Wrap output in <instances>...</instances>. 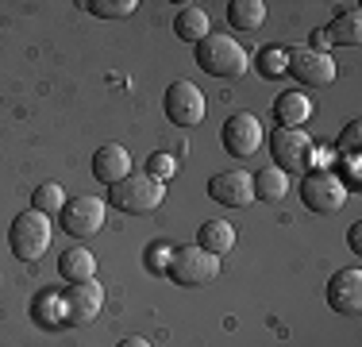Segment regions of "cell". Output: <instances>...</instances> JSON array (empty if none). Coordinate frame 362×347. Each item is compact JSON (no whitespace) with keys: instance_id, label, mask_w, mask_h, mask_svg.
Returning <instances> with one entry per match:
<instances>
[{"instance_id":"cell-1","label":"cell","mask_w":362,"mask_h":347,"mask_svg":"<svg viewBox=\"0 0 362 347\" xmlns=\"http://www.w3.org/2000/svg\"><path fill=\"white\" fill-rule=\"evenodd\" d=\"M197 66L212 77H243L247 66H251V55H247V47L239 39L216 31L197 42Z\"/></svg>"},{"instance_id":"cell-2","label":"cell","mask_w":362,"mask_h":347,"mask_svg":"<svg viewBox=\"0 0 362 347\" xmlns=\"http://www.w3.org/2000/svg\"><path fill=\"white\" fill-rule=\"evenodd\" d=\"M50 236H54L50 216L35 212V208H23L12 220V228H8V247H12V255L23 258V263H39L50 247Z\"/></svg>"},{"instance_id":"cell-3","label":"cell","mask_w":362,"mask_h":347,"mask_svg":"<svg viewBox=\"0 0 362 347\" xmlns=\"http://www.w3.org/2000/svg\"><path fill=\"white\" fill-rule=\"evenodd\" d=\"M162 197H166V186H162V181H154L151 174H127L124 181L108 186V201L116 205L119 212H127V216L154 212V208L162 205Z\"/></svg>"},{"instance_id":"cell-4","label":"cell","mask_w":362,"mask_h":347,"mask_svg":"<svg viewBox=\"0 0 362 347\" xmlns=\"http://www.w3.org/2000/svg\"><path fill=\"white\" fill-rule=\"evenodd\" d=\"M166 274H170V282L189 285V290H197V285H212V282H216V274H220V258L209 255V251H201L197 243H189V247H174Z\"/></svg>"},{"instance_id":"cell-5","label":"cell","mask_w":362,"mask_h":347,"mask_svg":"<svg viewBox=\"0 0 362 347\" xmlns=\"http://www.w3.org/2000/svg\"><path fill=\"white\" fill-rule=\"evenodd\" d=\"M58 220H62V232H66V236L89 239V236H97V232L105 228V201H100V197H93V193L66 197Z\"/></svg>"},{"instance_id":"cell-6","label":"cell","mask_w":362,"mask_h":347,"mask_svg":"<svg viewBox=\"0 0 362 347\" xmlns=\"http://www.w3.org/2000/svg\"><path fill=\"white\" fill-rule=\"evenodd\" d=\"M162 108H166V120L174 127H197L204 120V93L197 89L193 81L177 77V81L166 85V97H162Z\"/></svg>"},{"instance_id":"cell-7","label":"cell","mask_w":362,"mask_h":347,"mask_svg":"<svg viewBox=\"0 0 362 347\" xmlns=\"http://www.w3.org/2000/svg\"><path fill=\"white\" fill-rule=\"evenodd\" d=\"M300 201H305L308 212L332 216V212H339V208L347 205V186L327 170H313V174H305V181H300Z\"/></svg>"},{"instance_id":"cell-8","label":"cell","mask_w":362,"mask_h":347,"mask_svg":"<svg viewBox=\"0 0 362 347\" xmlns=\"http://www.w3.org/2000/svg\"><path fill=\"white\" fill-rule=\"evenodd\" d=\"M286 74H293L300 85H308V89H324V85H332L335 77H339V66L332 62V55H327V50L297 47V50H289Z\"/></svg>"},{"instance_id":"cell-9","label":"cell","mask_w":362,"mask_h":347,"mask_svg":"<svg viewBox=\"0 0 362 347\" xmlns=\"http://www.w3.org/2000/svg\"><path fill=\"white\" fill-rule=\"evenodd\" d=\"M220 139H223V151L231 159H251L258 147H262V124H258L255 112H231L220 127Z\"/></svg>"},{"instance_id":"cell-10","label":"cell","mask_w":362,"mask_h":347,"mask_svg":"<svg viewBox=\"0 0 362 347\" xmlns=\"http://www.w3.org/2000/svg\"><path fill=\"white\" fill-rule=\"evenodd\" d=\"M270 154H274V166L286 174L308 170V162H313V139H308V132L278 127V132H270Z\"/></svg>"},{"instance_id":"cell-11","label":"cell","mask_w":362,"mask_h":347,"mask_svg":"<svg viewBox=\"0 0 362 347\" xmlns=\"http://www.w3.org/2000/svg\"><path fill=\"white\" fill-rule=\"evenodd\" d=\"M100 309H105V285L93 278V282H77L70 290L62 293V320H70V324H93V320L100 317Z\"/></svg>"},{"instance_id":"cell-12","label":"cell","mask_w":362,"mask_h":347,"mask_svg":"<svg viewBox=\"0 0 362 347\" xmlns=\"http://www.w3.org/2000/svg\"><path fill=\"white\" fill-rule=\"evenodd\" d=\"M327 305L339 317H358V309H362V271L358 266H347V271L332 274V282H327Z\"/></svg>"},{"instance_id":"cell-13","label":"cell","mask_w":362,"mask_h":347,"mask_svg":"<svg viewBox=\"0 0 362 347\" xmlns=\"http://www.w3.org/2000/svg\"><path fill=\"white\" fill-rule=\"evenodd\" d=\"M209 197L228 208H247L255 201V189H251V174L243 170H223L209 181Z\"/></svg>"},{"instance_id":"cell-14","label":"cell","mask_w":362,"mask_h":347,"mask_svg":"<svg viewBox=\"0 0 362 347\" xmlns=\"http://www.w3.org/2000/svg\"><path fill=\"white\" fill-rule=\"evenodd\" d=\"M127 174H132V154H127V147L119 143H105L93 151V178L105 181V186H116V181H124Z\"/></svg>"},{"instance_id":"cell-15","label":"cell","mask_w":362,"mask_h":347,"mask_svg":"<svg viewBox=\"0 0 362 347\" xmlns=\"http://www.w3.org/2000/svg\"><path fill=\"white\" fill-rule=\"evenodd\" d=\"M308 116H313V101H308L300 89H289V93H281V97L274 101V120H278V127L300 132V124H308Z\"/></svg>"},{"instance_id":"cell-16","label":"cell","mask_w":362,"mask_h":347,"mask_svg":"<svg viewBox=\"0 0 362 347\" xmlns=\"http://www.w3.org/2000/svg\"><path fill=\"white\" fill-rule=\"evenodd\" d=\"M58 274H62L70 285L93 282V278H97V255H93L89 247H70V251H62V258H58Z\"/></svg>"},{"instance_id":"cell-17","label":"cell","mask_w":362,"mask_h":347,"mask_svg":"<svg viewBox=\"0 0 362 347\" xmlns=\"http://www.w3.org/2000/svg\"><path fill=\"white\" fill-rule=\"evenodd\" d=\"M197 247L209 251V255H228L231 247H235V228H231L228 220H204L201 228H197Z\"/></svg>"},{"instance_id":"cell-18","label":"cell","mask_w":362,"mask_h":347,"mask_svg":"<svg viewBox=\"0 0 362 347\" xmlns=\"http://www.w3.org/2000/svg\"><path fill=\"white\" fill-rule=\"evenodd\" d=\"M251 189H255V197L258 201H270V205H278L281 197L289 193V174L286 170H278V166H262L251 178Z\"/></svg>"},{"instance_id":"cell-19","label":"cell","mask_w":362,"mask_h":347,"mask_svg":"<svg viewBox=\"0 0 362 347\" xmlns=\"http://www.w3.org/2000/svg\"><path fill=\"white\" fill-rule=\"evenodd\" d=\"M174 35H177L181 42H193V47H197V42H201L204 35H212L209 12H204V8H193V4L181 8L177 20H174Z\"/></svg>"},{"instance_id":"cell-20","label":"cell","mask_w":362,"mask_h":347,"mask_svg":"<svg viewBox=\"0 0 362 347\" xmlns=\"http://www.w3.org/2000/svg\"><path fill=\"white\" fill-rule=\"evenodd\" d=\"M324 35H327V42H339V47H358V42H362V12H358V8L339 12L324 28Z\"/></svg>"},{"instance_id":"cell-21","label":"cell","mask_w":362,"mask_h":347,"mask_svg":"<svg viewBox=\"0 0 362 347\" xmlns=\"http://www.w3.org/2000/svg\"><path fill=\"white\" fill-rule=\"evenodd\" d=\"M262 20H266L262 0H231L228 4V23L235 31H255V28H262Z\"/></svg>"},{"instance_id":"cell-22","label":"cell","mask_w":362,"mask_h":347,"mask_svg":"<svg viewBox=\"0 0 362 347\" xmlns=\"http://www.w3.org/2000/svg\"><path fill=\"white\" fill-rule=\"evenodd\" d=\"M31 208L42 216H54V212H62V205H66V189L58 186V181H42V186L35 189V197H31Z\"/></svg>"},{"instance_id":"cell-23","label":"cell","mask_w":362,"mask_h":347,"mask_svg":"<svg viewBox=\"0 0 362 347\" xmlns=\"http://www.w3.org/2000/svg\"><path fill=\"white\" fill-rule=\"evenodd\" d=\"M286 66H289V50H281V47H262L258 58H255V69L262 77H270V81L286 74Z\"/></svg>"},{"instance_id":"cell-24","label":"cell","mask_w":362,"mask_h":347,"mask_svg":"<svg viewBox=\"0 0 362 347\" xmlns=\"http://www.w3.org/2000/svg\"><path fill=\"white\" fill-rule=\"evenodd\" d=\"M135 8H139V0H93L89 12L100 16V20H127Z\"/></svg>"},{"instance_id":"cell-25","label":"cell","mask_w":362,"mask_h":347,"mask_svg":"<svg viewBox=\"0 0 362 347\" xmlns=\"http://www.w3.org/2000/svg\"><path fill=\"white\" fill-rule=\"evenodd\" d=\"M174 170H177V159H174V154H151V159H146V174H151L154 181L174 178Z\"/></svg>"},{"instance_id":"cell-26","label":"cell","mask_w":362,"mask_h":347,"mask_svg":"<svg viewBox=\"0 0 362 347\" xmlns=\"http://www.w3.org/2000/svg\"><path fill=\"white\" fill-rule=\"evenodd\" d=\"M170 255H174V247H170V243H151V247H146V271H154V274H166V266H170Z\"/></svg>"},{"instance_id":"cell-27","label":"cell","mask_w":362,"mask_h":347,"mask_svg":"<svg viewBox=\"0 0 362 347\" xmlns=\"http://www.w3.org/2000/svg\"><path fill=\"white\" fill-rule=\"evenodd\" d=\"M358 143H362V124H358V120H351V124L343 127L339 151H343V154H351V151H358Z\"/></svg>"},{"instance_id":"cell-28","label":"cell","mask_w":362,"mask_h":347,"mask_svg":"<svg viewBox=\"0 0 362 347\" xmlns=\"http://www.w3.org/2000/svg\"><path fill=\"white\" fill-rule=\"evenodd\" d=\"M343 170H347V178H351V186H358V174H362V159H358V151H351V154H343Z\"/></svg>"},{"instance_id":"cell-29","label":"cell","mask_w":362,"mask_h":347,"mask_svg":"<svg viewBox=\"0 0 362 347\" xmlns=\"http://www.w3.org/2000/svg\"><path fill=\"white\" fill-rule=\"evenodd\" d=\"M347 243H351V251H355V255H362V224H351Z\"/></svg>"},{"instance_id":"cell-30","label":"cell","mask_w":362,"mask_h":347,"mask_svg":"<svg viewBox=\"0 0 362 347\" xmlns=\"http://www.w3.org/2000/svg\"><path fill=\"white\" fill-rule=\"evenodd\" d=\"M116 347H154L151 340H143V336H127V340H119Z\"/></svg>"},{"instance_id":"cell-31","label":"cell","mask_w":362,"mask_h":347,"mask_svg":"<svg viewBox=\"0 0 362 347\" xmlns=\"http://www.w3.org/2000/svg\"><path fill=\"white\" fill-rule=\"evenodd\" d=\"M313 42H316V47H313V50H324V47H332V42H327V35H324V28H320V31H316V35H313Z\"/></svg>"}]
</instances>
